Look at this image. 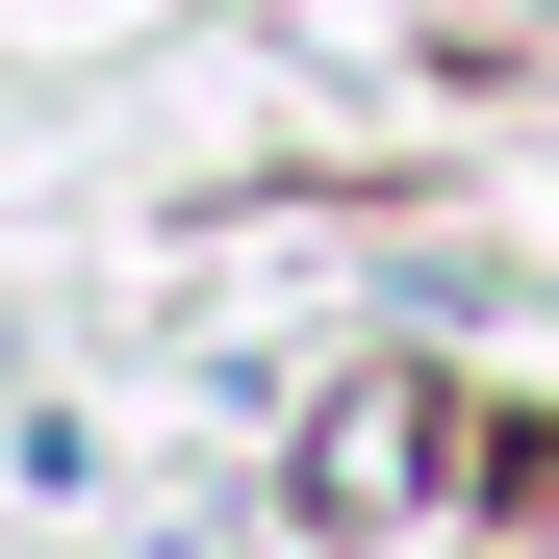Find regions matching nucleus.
<instances>
[{"mask_svg": "<svg viewBox=\"0 0 559 559\" xmlns=\"http://www.w3.org/2000/svg\"><path fill=\"white\" fill-rule=\"evenodd\" d=\"M407 457H432V382H356V407H331V457H306V509L382 534V509H407Z\"/></svg>", "mask_w": 559, "mask_h": 559, "instance_id": "1", "label": "nucleus"}]
</instances>
